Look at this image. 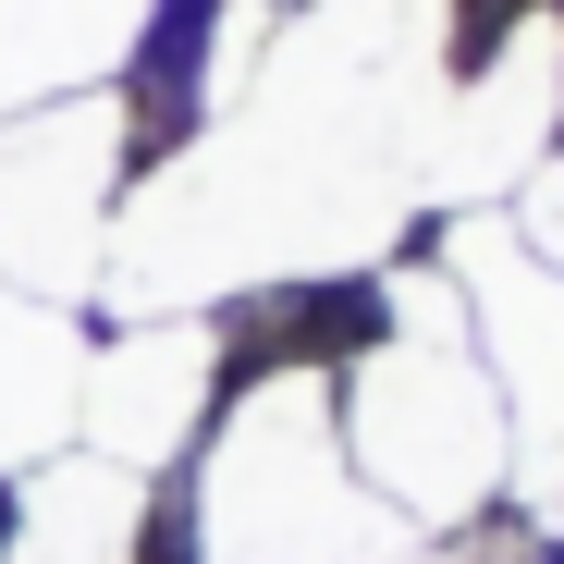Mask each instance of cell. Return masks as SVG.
<instances>
[{
	"label": "cell",
	"mask_w": 564,
	"mask_h": 564,
	"mask_svg": "<svg viewBox=\"0 0 564 564\" xmlns=\"http://www.w3.org/2000/svg\"><path fill=\"white\" fill-rule=\"evenodd\" d=\"M381 564H430V552H381Z\"/></svg>",
	"instance_id": "obj_8"
},
{
	"label": "cell",
	"mask_w": 564,
	"mask_h": 564,
	"mask_svg": "<svg viewBox=\"0 0 564 564\" xmlns=\"http://www.w3.org/2000/svg\"><path fill=\"white\" fill-rule=\"evenodd\" d=\"M86 405V344L50 295H13L0 282V479H37V466L62 454Z\"/></svg>",
	"instance_id": "obj_5"
},
{
	"label": "cell",
	"mask_w": 564,
	"mask_h": 564,
	"mask_svg": "<svg viewBox=\"0 0 564 564\" xmlns=\"http://www.w3.org/2000/svg\"><path fill=\"white\" fill-rule=\"evenodd\" d=\"M135 516H148V491L123 466H99V454L86 466H37L0 564H135Z\"/></svg>",
	"instance_id": "obj_6"
},
{
	"label": "cell",
	"mask_w": 564,
	"mask_h": 564,
	"mask_svg": "<svg viewBox=\"0 0 564 564\" xmlns=\"http://www.w3.org/2000/svg\"><path fill=\"white\" fill-rule=\"evenodd\" d=\"M209 368H221V332L197 319H135L123 344L86 356V454L123 466V479H148V466H172L184 442H197V405H209Z\"/></svg>",
	"instance_id": "obj_4"
},
{
	"label": "cell",
	"mask_w": 564,
	"mask_h": 564,
	"mask_svg": "<svg viewBox=\"0 0 564 564\" xmlns=\"http://www.w3.org/2000/svg\"><path fill=\"white\" fill-rule=\"evenodd\" d=\"M332 417H344L356 479L393 516H417V528L479 516L503 491V454H516L503 393H491V368H479V344H466V319H454V295L430 270L393 295V332L356 356V381H344Z\"/></svg>",
	"instance_id": "obj_1"
},
{
	"label": "cell",
	"mask_w": 564,
	"mask_h": 564,
	"mask_svg": "<svg viewBox=\"0 0 564 564\" xmlns=\"http://www.w3.org/2000/svg\"><path fill=\"white\" fill-rule=\"evenodd\" d=\"M111 184H123V99H37L0 123V282L86 295L111 270Z\"/></svg>",
	"instance_id": "obj_3"
},
{
	"label": "cell",
	"mask_w": 564,
	"mask_h": 564,
	"mask_svg": "<svg viewBox=\"0 0 564 564\" xmlns=\"http://www.w3.org/2000/svg\"><path fill=\"white\" fill-rule=\"evenodd\" d=\"M393 528L405 516L356 479L319 368H270V381L209 430V466H197V564H381Z\"/></svg>",
	"instance_id": "obj_2"
},
{
	"label": "cell",
	"mask_w": 564,
	"mask_h": 564,
	"mask_svg": "<svg viewBox=\"0 0 564 564\" xmlns=\"http://www.w3.org/2000/svg\"><path fill=\"white\" fill-rule=\"evenodd\" d=\"M516 246H528L540 270H564V135H552V160L528 172V221H516Z\"/></svg>",
	"instance_id": "obj_7"
}]
</instances>
